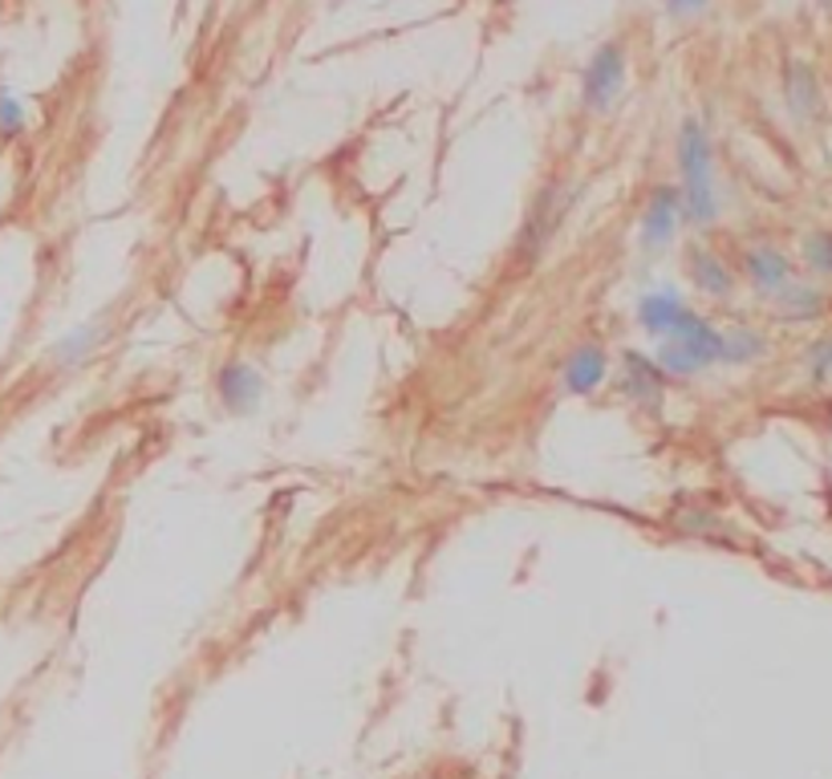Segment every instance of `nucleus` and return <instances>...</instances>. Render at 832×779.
<instances>
[{
  "instance_id": "nucleus-12",
  "label": "nucleus",
  "mask_w": 832,
  "mask_h": 779,
  "mask_svg": "<svg viewBox=\"0 0 832 779\" xmlns=\"http://www.w3.org/2000/svg\"><path fill=\"white\" fill-rule=\"evenodd\" d=\"M768 305H772L775 321H784V325H812L829 313V293L812 281H792L775 296H768Z\"/></svg>"
},
{
  "instance_id": "nucleus-17",
  "label": "nucleus",
  "mask_w": 832,
  "mask_h": 779,
  "mask_svg": "<svg viewBox=\"0 0 832 779\" xmlns=\"http://www.w3.org/2000/svg\"><path fill=\"white\" fill-rule=\"evenodd\" d=\"M29 130V114H24L21 98L12 94L9 85H0V139H21Z\"/></svg>"
},
{
  "instance_id": "nucleus-2",
  "label": "nucleus",
  "mask_w": 832,
  "mask_h": 779,
  "mask_svg": "<svg viewBox=\"0 0 832 779\" xmlns=\"http://www.w3.org/2000/svg\"><path fill=\"white\" fill-rule=\"evenodd\" d=\"M577 203H581V183H572V179H548V183H540V191L532 195V203H528V212L520 220L516 244H511V264L520 272L545 264V256L552 252L560 232L569 227V215Z\"/></svg>"
},
{
  "instance_id": "nucleus-19",
  "label": "nucleus",
  "mask_w": 832,
  "mask_h": 779,
  "mask_svg": "<svg viewBox=\"0 0 832 779\" xmlns=\"http://www.w3.org/2000/svg\"><path fill=\"white\" fill-rule=\"evenodd\" d=\"M711 4H714V0H662V12L674 24H682V21H694V17H702Z\"/></svg>"
},
{
  "instance_id": "nucleus-3",
  "label": "nucleus",
  "mask_w": 832,
  "mask_h": 779,
  "mask_svg": "<svg viewBox=\"0 0 832 779\" xmlns=\"http://www.w3.org/2000/svg\"><path fill=\"white\" fill-rule=\"evenodd\" d=\"M630 90V49L621 37H609L589 53L581 70V110L589 119H609Z\"/></svg>"
},
{
  "instance_id": "nucleus-16",
  "label": "nucleus",
  "mask_w": 832,
  "mask_h": 779,
  "mask_svg": "<svg viewBox=\"0 0 832 779\" xmlns=\"http://www.w3.org/2000/svg\"><path fill=\"white\" fill-rule=\"evenodd\" d=\"M800 256H804V264H809L821 281H832V232L829 227H816V232H809V236L800 240Z\"/></svg>"
},
{
  "instance_id": "nucleus-4",
  "label": "nucleus",
  "mask_w": 832,
  "mask_h": 779,
  "mask_svg": "<svg viewBox=\"0 0 832 779\" xmlns=\"http://www.w3.org/2000/svg\"><path fill=\"white\" fill-rule=\"evenodd\" d=\"M609 382H613L618 398L626 402L633 414H642V418H662V414H666L670 378L658 370L655 354H642V350H621V354L613 357Z\"/></svg>"
},
{
  "instance_id": "nucleus-11",
  "label": "nucleus",
  "mask_w": 832,
  "mask_h": 779,
  "mask_svg": "<svg viewBox=\"0 0 832 779\" xmlns=\"http://www.w3.org/2000/svg\"><path fill=\"white\" fill-rule=\"evenodd\" d=\"M662 337L666 342L682 345V350L702 366V374H711V370L719 366V354H723V330H719L711 317L694 313V308H682V313L670 321V330H666ZM662 337H658V342H662Z\"/></svg>"
},
{
  "instance_id": "nucleus-1",
  "label": "nucleus",
  "mask_w": 832,
  "mask_h": 779,
  "mask_svg": "<svg viewBox=\"0 0 832 779\" xmlns=\"http://www.w3.org/2000/svg\"><path fill=\"white\" fill-rule=\"evenodd\" d=\"M674 166H678V191H682V215L690 232H711L723 215V195L714 179V142L702 119L687 114L678 122L674 134Z\"/></svg>"
},
{
  "instance_id": "nucleus-7",
  "label": "nucleus",
  "mask_w": 832,
  "mask_h": 779,
  "mask_svg": "<svg viewBox=\"0 0 832 779\" xmlns=\"http://www.w3.org/2000/svg\"><path fill=\"white\" fill-rule=\"evenodd\" d=\"M682 276L707 301H731L739 289L735 264L714 249L711 240H690L687 249H682Z\"/></svg>"
},
{
  "instance_id": "nucleus-20",
  "label": "nucleus",
  "mask_w": 832,
  "mask_h": 779,
  "mask_svg": "<svg viewBox=\"0 0 832 779\" xmlns=\"http://www.w3.org/2000/svg\"><path fill=\"white\" fill-rule=\"evenodd\" d=\"M678 528L690 532V536H707V532L719 528V516H714V512H702V508L678 512Z\"/></svg>"
},
{
  "instance_id": "nucleus-9",
  "label": "nucleus",
  "mask_w": 832,
  "mask_h": 779,
  "mask_svg": "<svg viewBox=\"0 0 832 779\" xmlns=\"http://www.w3.org/2000/svg\"><path fill=\"white\" fill-rule=\"evenodd\" d=\"M609 370H613V354H609L601 342L572 345L557 374L560 394H569V398H593L597 389L609 386Z\"/></svg>"
},
{
  "instance_id": "nucleus-6",
  "label": "nucleus",
  "mask_w": 832,
  "mask_h": 779,
  "mask_svg": "<svg viewBox=\"0 0 832 779\" xmlns=\"http://www.w3.org/2000/svg\"><path fill=\"white\" fill-rule=\"evenodd\" d=\"M212 389L227 418H252V414H261L264 398H268V378L248 357H227L212 374Z\"/></svg>"
},
{
  "instance_id": "nucleus-21",
  "label": "nucleus",
  "mask_w": 832,
  "mask_h": 779,
  "mask_svg": "<svg viewBox=\"0 0 832 779\" xmlns=\"http://www.w3.org/2000/svg\"><path fill=\"white\" fill-rule=\"evenodd\" d=\"M821 4H829V0H821Z\"/></svg>"
},
{
  "instance_id": "nucleus-15",
  "label": "nucleus",
  "mask_w": 832,
  "mask_h": 779,
  "mask_svg": "<svg viewBox=\"0 0 832 779\" xmlns=\"http://www.w3.org/2000/svg\"><path fill=\"white\" fill-rule=\"evenodd\" d=\"M682 308L687 305H682L674 293H650V296H642V305H638V325H642L646 333L662 337V333L670 330V321H674Z\"/></svg>"
},
{
  "instance_id": "nucleus-18",
  "label": "nucleus",
  "mask_w": 832,
  "mask_h": 779,
  "mask_svg": "<svg viewBox=\"0 0 832 779\" xmlns=\"http://www.w3.org/2000/svg\"><path fill=\"white\" fill-rule=\"evenodd\" d=\"M804 370H809V378L816 386L832 378V337H821V342H812L804 350Z\"/></svg>"
},
{
  "instance_id": "nucleus-13",
  "label": "nucleus",
  "mask_w": 832,
  "mask_h": 779,
  "mask_svg": "<svg viewBox=\"0 0 832 779\" xmlns=\"http://www.w3.org/2000/svg\"><path fill=\"white\" fill-rule=\"evenodd\" d=\"M784 102H788V114L797 122H804V127H812V122L821 119V78H816V70H812L809 61H788L784 65Z\"/></svg>"
},
{
  "instance_id": "nucleus-8",
  "label": "nucleus",
  "mask_w": 832,
  "mask_h": 779,
  "mask_svg": "<svg viewBox=\"0 0 832 779\" xmlns=\"http://www.w3.org/2000/svg\"><path fill=\"white\" fill-rule=\"evenodd\" d=\"M110 337H114V313H110V308L78 321L73 330H65L58 342L49 345V370H58V374L82 370L85 362H94V357L106 350Z\"/></svg>"
},
{
  "instance_id": "nucleus-10",
  "label": "nucleus",
  "mask_w": 832,
  "mask_h": 779,
  "mask_svg": "<svg viewBox=\"0 0 832 779\" xmlns=\"http://www.w3.org/2000/svg\"><path fill=\"white\" fill-rule=\"evenodd\" d=\"M735 272H743V281H748L760 296H775L784 284L797 281V264H792V256H788L780 244H768V240H755V244H748V249L739 252Z\"/></svg>"
},
{
  "instance_id": "nucleus-5",
  "label": "nucleus",
  "mask_w": 832,
  "mask_h": 779,
  "mask_svg": "<svg viewBox=\"0 0 832 779\" xmlns=\"http://www.w3.org/2000/svg\"><path fill=\"white\" fill-rule=\"evenodd\" d=\"M687 232V215H682V191L674 179H662L646 191L642 212H638V252L646 260H658L674 249Z\"/></svg>"
},
{
  "instance_id": "nucleus-14",
  "label": "nucleus",
  "mask_w": 832,
  "mask_h": 779,
  "mask_svg": "<svg viewBox=\"0 0 832 779\" xmlns=\"http://www.w3.org/2000/svg\"><path fill=\"white\" fill-rule=\"evenodd\" d=\"M772 354V337L755 325H727L723 330V354L719 366H755Z\"/></svg>"
}]
</instances>
